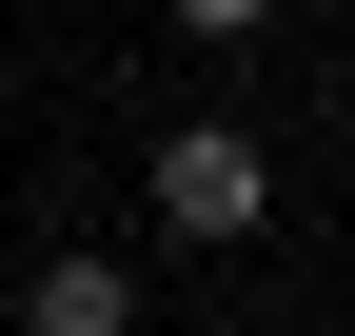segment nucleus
<instances>
[{
	"instance_id": "obj_2",
	"label": "nucleus",
	"mask_w": 355,
	"mask_h": 336,
	"mask_svg": "<svg viewBox=\"0 0 355 336\" xmlns=\"http://www.w3.org/2000/svg\"><path fill=\"white\" fill-rule=\"evenodd\" d=\"M20 336H139V277L119 258H40L20 277Z\"/></svg>"
},
{
	"instance_id": "obj_3",
	"label": "nucleus",
	"mask_w": 355,
	"mask_h": 336,
	"mask_svg": "<svg viewBox=\"0 0 355 336\" xmlns=\"http://www.w3.org/2000/svg\"><path fill=\"white\" fill-rule=\"evenodd\" d=\"M178 20H198V40H257V20H277V0H178Z\"/></svg>"
},
{
	"instance_id": "obj_1",
	"label": "nucleus",
	"mask_w": 355,
	"mask_h": 336,
	"mask_svg": "<svg viewBox=\"0 0 355 336\" xmlns=\"http://www.w3.org/2000/svg\"><path fill=\"white\" fill-rule=\"evenodd\" d=\"M158 218H178V237H257V218H277L257 119H178V139H158Z\"/></svg>"
}]
</instances>
